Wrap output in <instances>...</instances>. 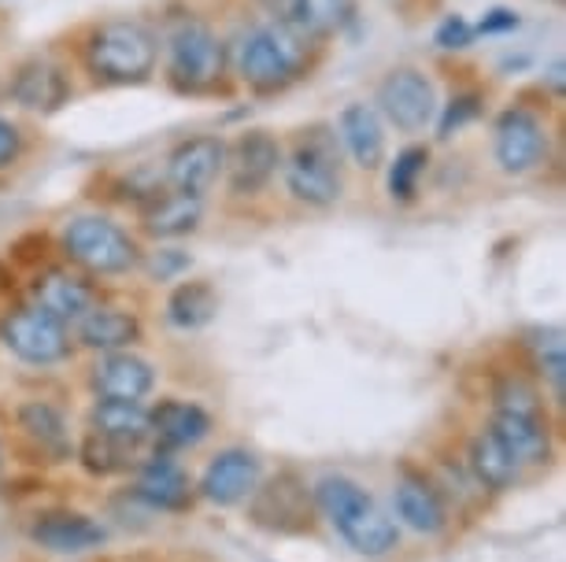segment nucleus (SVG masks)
Returning a JSON list of instances; mask_svg holds the SVG:
<instances>
[{"label": "nucleus", "mask_w": 566, "mask_h": 562, "mask_svg": "<svg viewBox=\"0 0 566 562\" xmlns=\"http://www.w3.org/2000/svg\"><path fill=\"white\" fill-rule=\"evenodd\" d=\"M12 93L30 112H56L60 104L67 100V78H63V71L52 67V63L34 60L15 74Z\"/></svg>", "instance_id": "nucleus-19"}, {"label": "nucleus", "mask_w": 566, "mask_h": 562, "mask_svg": "<svg viewBox=\"0 0 566 562\" xmlns=\"http://www.w3.org/2000/svg\"><path fill=\"white\" fill-rule=\"evenodd\" d=\"M285 182L290 193L304 204L329 208L340 197V171H337V152L334 145L323 137H312L293 152L290 167H285Z\"/></svg>", "instance_id": "nucleus-7"}, {"label": "nucleus", "mask_w": 566, "mask_h": 562, "mask_svg": "<svg viewBox=\"0 0 566 562\" xmlns=\"http://www.w3.org/2000/svg\"><path fill=\"white\" fill-rule=\"evenodd\" d=\"M397 515L403 526H411L415 533H441L444 526V503L426 481L403 477L397 485Z\"/></svg>", "instance_id": "nucleus-23"}, {"label": "nucleus", "mask_w": 566, "mask_h": 562, "mask_svg": "<svg viewBox=\"0 0 566 562\" xmlns=\"http://www.w3.org/2000/svg\"><path fill=\"white\" fill-rule=\"evenodd\" d=\"M470 466H474L478 481H482L485 489H507L518 474L515 455L504 448V441H500L493 430L470 444Z\"/></svg>", "instance_id": "nucleus-26"}, {"label": "nucleus", "mask_w": 566, "mask_h": 562, "mask_svg": "<svg viewBox=\"0 0 566 562\" xmlns=\"http://www.w3.org/2000/svg\"><path fill=\"white\" fill-rule=\"evenodd\" d=\"M541 348V367L548 370L552 385H555V396H563V385H566V359H563V341L559 333H548V344H537Z\"/></svg>", "instance_id": "nucleus-32"}, {"label": "nucleus", "mask_w": 566, "mask_h": 562, "mask_svg": "<svg viewBox=\"0 0 566 562\" xmlns=\"http://www.w3.org/2000/svg\"><path fill=\"white\" fill-rule=\"evenodd\" d=\"M78 333H82V344L97 348V352H123V348H130L137 341L142 326H137V318L126 311L93 307L90 315L78 318Z\"/></svg>", "instance_id": "nucleus-21"}, {"label": "nucleus", "mask_w": 566, "mask_h": 562, "mask_svg": "<svg viewBox=\"0 0 566 562\" xmlns=\"http://www.w3.org/2000/svg\"><path fill=\"white\" fill-rule=\"evenodd\" d=\"M426 163H430V152L426 148H403L397 156V163H392V174H389V189L397 200H411L415 189H419V178L426 171Z\"/></svg>", "instance_id": "nucleus-29"}, {"label": "nucleus", "mask_w": 566, "mask_h": 562, "mask_svg": "<svg viewBox=\"0 0 566 562\" xmlns=\"http://www.w3.org/2000/svg\"><path fill=\"white\" fill-rule=\"evenodd\" d=\"M352 15H356V0H293L290 8V26L304 41L340 34Z\"/></svg>", "instance_id": "nucleus-22"}, {"label": "nucleus", "mask_w": 566, "mask_h": 562, "mask_svg": "<svg viewBox=\"0 0 566 562\" xmlns=\"http://www.w3.org/2000/svg\"><path fill=\"white\" fill-rule=\"evenodd\" d=\"M90 67L108 82H142L156 67V41L137 23H108L90 41Z\"/></svg>", "instance_id": "nucleus-3"}, {"label": "nucleus", "mask_w": 566, "mask_h": 562, "mask_svg": "<svg viewBox=\"0 0 566 562\" xmlns=\"http://www.w3.org/2000/svg\"><path fill=\"white\" fill-rule=\"evenodd\" d=\"M255 485H260V459L241 448L216 455V459L208 463L205 477H200V492L219 507H233V503L249 500L255 492Z\"/></svg>", "instance_id": "nucleus-9"}, {"label": "nucleus", "mask_w": 566, "mask_h": 562, "mask_svg": "<svg viewBox=\"0 0 566 562\" xmlns=\"http://www.w3.org/2000/svg\"><path fill=\"white\" fill-rule=\"evenodd\" d=\"M63 245L74 263H82L93 274H123L137 263V248L126 233L108 219L82 215L74 219L67 233H63Z\"/></svg>", "instance_id": "nucleus-4"}, {"label": "nucleus", "mask_w": 566, "mask_h": 562, "mask_svg": "<svg viewBox=\"0 0 566 562\" xmlns=\"http://www.w3.org/2000/svg\"><path fill=\"white\" fill-rule=\"evenodd\" d=\"M200 197L193 193H170L159 197L153 211L145 215V226L153 237H181V233H193L200 226Z\"/></svg>", "instance_id": "nucleus-25"}, {"label": "nucleus", "mask_w": 566, "mask_h": 562, "mask_svg": "<svg viewBox=\"0 0 566 562\" xmlns=\"http://www.w3.org/2000/svg\"><path fill=\"white\" fill-rule=\"evenodd\" d=\"M518 26V15L507 12V8H496V12H489L482 23L474 26V34H496V30H515Z\"/></svg>", "instance_id": "nucleus-35"}, {"label": "nucleus", "mask_w": 566, "mask_h": 562, "mask_svg": "<svg viewBox=\"0 0 566 562\" xmlns=\"http://www.w3.org/2000/svg\"><path fill=\"white\" fill-rule=\"evenodd\" d=\"M216 311H219V296L208 282L178 285L167 300V318L181 326V330H200V326H208L216 318Z\"/></svg>", "instance_id": "nucleus-27"}, {"label": "nucleus", "mask_w": 566, "mask_h": 562, "mask_svg": "<svg viewBox=\"0 0 566 562\" xmlns=\"http://www.w3.org/2000/svg\"><path fill=\"white\" fill-rule=\"evenodd\" d=\"M19 156V130L8 119H0V167H8Z\"/></svg>", "instance_id": "nucleus-36"}, {"label": "nucleus", "mask_w": 566, "mask_h": 562, "mask_svg": "<svg viewBox=\"0 0 566 562\" xmlns=\"http://www.w3.org/2000/svg\"><path fill=\"white\" fill-rule=\"evenodd\" d=\"M137 496L153 503L156 511H186L189 507V477L178 463L156 455L137 477Z\"/></svg>", "instance_id": "nucleus-18"}, {"label": "nucleus", "mask_w": 566, "mask_h": 562, "mask_svg": "<svg viewBox=\"0 0 566 562\" xmlns=\"http://www.w3.org/2000/svg\"><path fill=\"white\" fill-rule=\"evenodd\" d=\"M156 370L142 356L130 352H108L93 367V389L101 400H126V404H142V396L153 392Z\"/></svg>", "instance_id": "nucleus-12"}, {"label": "nucleus", "mask_w": 566, "mask_h": 562, "mask_svg": "<svg viewBox=\"0 0 566 562\" xmlns=\"http://www.w3.org/2000/svg\"><path fill=\"white\" fill-rule=\"evenodd\" d=\"M304 60H307V41L290 23H282V26H263L244 38L238 63H241V78L252 89L266 93L293 82L301 74Z\"/></svg>", "instance_id": "nucleus-2"}, {"label": "nucleus", "mask_w": 566, "mask_h": 562, "mask_svg": "<svg viewBox=\"0 0 566 562\" xmlns=\"http://www.w3.org/2000/svg\"><path fill=\"white\" fill-rule=\"evenodd\" d=\"M222 67H227V52H222L219 38L211 26L186 19L175 34H170V74L181 89H208L219 82Z\"/></svg>", "instance_id": "nucleus-5"}, {"label": "nucleus", "mask_w": 566, "mask_h": 562, "mask_svg": "<svg viewBox=\"0 0 566 562\" xmlns=\"http://www.w3.org/2000/svg\"><path fill=\"white\" fill-rule=\"evenodd\" d=\"M478 115V97H459L448 104V112H444V119H441V137H452L459 126L470 123Z\"/></svg>", "instance_id": "nucleus-34"}, {"label": "nucleus", "mask_w": 566, "mask_h": 562, "mask_svg": "<svg viewBox=\"0 0 566 562\" xmlns=\"http://www.w3.org/2000/svg\"><path fill=\"white\" fill-rule=\"evenodd\" d=\"M30 537L38 540L45 551H56V555H78V551H90L104 544V526H97L85 515H71V511H52L41 515Z\"/></svg>", "instance_id": "nucleus-13"}, {"label": "nucleus", "mask_w": 566, "mask_h": 562, "mask_svg": "<svg viewBox=\"0 0 566 562\" xmlns=\"http://www.w3.org/2000/svg\"><path fill=\"white\" fill-rule=\"evenodd\" d=\"M493 433L504 441V448L515 455L518 466L548 459V430H544L541 415H511V411H496Z\"/></svg>", "instance_id": "nucleus-20"}, {"label": "nucleus", "mask_w": 566, "mask_h": 562, "mask_svg": "<svg viewBox=\"0 0 566 562\" xmlns=\"http://www.w3.org/2000/svg\"><path fill=\"white\" fill-rule=\"evenodd\" d=\"M277 163H282V152H277V141L271 134H263V130L244 134L238 148H233V163H230L233 189H238V193H260L274 178Z\"/></svg>", "instance_id": "nucleus-14"}, {"label": "nucleus", "mask_w": 566, "mask_h": 562, "mask_svg": "<svg viewBox=\"0 0 566 562\" xmlns=\"http://www.w3.org/2000/svg\"><path fill=\"white\" fill-rule=\"evenodd\" d=\"M0 341L23 359V363H60L67 356V330L41 307H19V311L4 315L0 322Z\"/></svg>", "instance_id": "nucleus-6"}, {"label": "nucleus", "mask_w": 566, "mask_h": 562, "mask_svg": "<svg viewBox=\"0 0 566 562\" xmlns=\"http://www.w3.org/2000/svg\"><path fill=\"white\" fill-rule=\"evenodd\" d=\"M378 108L397 130L403 134L422 130V126L433 119V108H437L433 82L411 67L392 71L378 89Z\"/></svg>", "instance_id": "nucleus-8"}, {"label": "nucleus", "mask_w": 566, "mask_h": 562, "mask_svg": "<svg viewBox=\"0 0 566 562\" xmlns=\"http://www.w3.org/2000/svg\"><path fill=\"white\" fill-rule=\"evenodd\" d=\"M222 163H227V145L219 137H193V141L178 145V152L170 156V185L178 193L200 197L219 178Z\"/></svg>", "instance_id": "nucleus-11"}, {"label": "nucleus", "mask_w": 566, "mask_h": 562, "mask_svg": "<svg viewBox=\"0 0 566 562\" xmlns=\"http://www.w3.org/2000/svg\"><path fill=\"white\" fill-rule=\"evenodd\" d=\"M474 41V26L467 23L463 15H448L441 26H437V45L441 49H467Z\"/></svg>", "instance_id": "nucleus-33"}, {"label": "nucleus", "mask_w": 566, "mask_h": 562, "mask_svg": "<svg viewBox=\"0 0 566 562\" xmlns=\"http://www.w3.org/2000/svg\"><path fill=\"white\" fill-rule=\"evenodd\" d=\"M340 141L352 152V159L363 171H374L386 159V130H381V115L370 104H348L340 112Z\"/></svg>", "instance_id": "nucleus-15"}, {"label": "nucleus", "mask_w": 566, "mask_h": 562, "mask_svg": "<svg viewBox=\"0 0 566 562\" xmlns=\"http://www.w3.org/2000/svg\"><path fill=\"white\" fill-rule=\"evenodd\" d=\"M93 426L101 437L134 448L148 437V411L142 404H126V400H101V407L93 411Z\"/></svg>", "instance_id": "nucleus-24"}, {"label": "nucleus", "mask_w": 566, "mask_h": 562, "mask_svg": "<svg viewBox=\"0 0 566 562\" xmlns=\"http://www.w3.org/2000/svg\"><path fill=\"white\" fill-rule=\"evenodd\" d=\"M126 452H130V448H123V444L101 437V433H93V437L82 444V463H85V470H90V474H115V470H123V466H126Z\"/></svg>", "instance_id": "nucleus-30"}, {"label": "nucleus", "mask_w": 566, "mask_h": 562, "mask_svg": "<svg viewBox=\"0 0 566 562\" xmlns=\"http://www.w3.org/2000/svg\"><path fill=\"white\" fill-rule=\"evenodd\" d=\"M315 500L329 518V526L348 540L359 555H386L397 548L400 529L397 522L370 500L348 477H323L315 489Z\"/></svg>", "instance_id": "nucleus-1"}, {"label": "nucleus", "mask_w": 566, "mask_h": 562, "mask_svg": "<svg viewBox=\"0 0 566 562\" xmlns=\"http://www.w3.org/2000/svg\"><path fill=\"white\" fill-rule=\"evenodd\" d=\"M496 411H511V415H541L537 392L530 385H522V381H507V385L496 392Z\"/></svg>", "instance_id": "nucleus-31"}, {"label": "nucleus", "mask_w": 566, "mask_h": 562, "mask_svg": "<svg viewBox=\"0 0 566 562\" xmlns=\"http://www.w3.org/2000/svg\"><path fill=\"white\" fill-rule=\"evenodd\" d=\"M34 296L41 311L52 315L56 322H78L82 315L93 311V289L63 271H52L45 278H38Z\"/></svg>", "instance_id": "nucleus-17"}, {"label": "nucleus", "mask_w": 566, "mask_h": 562, "mask_svg": "<svg viewBox=\"0 0 566 562\" xmlns=\"http://www.w3.org/2000/svg\"><path fill=\"white\" fill-rule=\"evenodd\" d=\"M211 418L197 404H181V400H164L153 415H148V433H156L159 444L167 448H189L208 437Z\"/></svg>", "instance_id": "nucleus-16"}, {"label": "nucleus", "mask_w": 566, "mask_h": 562, "mask_svg": "<svg viewBox=\"0 0 566 562\" xmlns=\"http://www.w3.org/2000/svg\"><path fill=\"white\" fill-rule=\"evenodd\" d=\"M19 426H23L45 452L67 455V426H63V418H60L56 407H49V404L19 407Z\"/></svg>", "instance_id": "nucleus-28"}, {"label": "nucleus", "mask_w": 566, "mask_h": 562, "mask_svg": "<svg viewBox=\"0 0 566 562\" xmlns=\"http://www.w3.org/2000/svg\"><path fill=\"white\" fill-rule=\"evenodd\" d=\"M544 152V130L526 108H511L500 115L496 123V159L507 174L530 171L533 163H541Z\"/></svg>", "instance_id": "nucleus-10"}]
</instances>
